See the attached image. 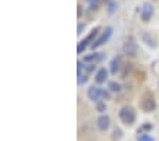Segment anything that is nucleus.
<instances>
[{"instance_id": "obj_1", "label": "nucleus", "mask_w": 159, "mask_h": 141, "mask_svg": "<svg viewBox=\"0 0 159 141\" xmlns=\"http://www.w3.org/2000/svg\"><path fill=\"white\" fill-rule=\"evenodd\" d=\"M87 97L93 103H98V101H107L111 100V91L108 88H102L98 86H91L87 90Z\"/></svg>"}, {"instance_id": "obj_2", "label": "nucleus", "mask_w": 159, "mask_h": 141, "mask_svg": "<svg viewBox=\"0 0 159 141\" xmlns=\"http://www.w3.org/2000/svg\"><path fill=\"white\" fill-rule=\"evenodd\" d=\"M139 107L143 113H152L156 108V101H155V96L152 91L146 90L145 93L141 96V101H139Z\"/></svg>"}, {"instance_id": "obj_3", "label": "nucleus", "mask_w": 159, "mask_h": 141, "mask_svg": "<svg viewBox=\"0 0 159 141\" xmlns=\"http://www.w3.org/2000/svg\"><path fill=\"white\" fill-rule=\"evenodd\" d=\"M99 36V27H94L93 30L89 31L88 34H87L85 37H84L81 41H78V46H77V53L81 54L84 50H85L87 47H91L93 46V43L95 41V39Z\"/></svg>"}, {"instance_id": "obj_4", "label": "nucleus", "mask_w": 159, "mask_h": 141, "mask_svg": "<svg viewBox=\"0 0 159 141\" xmlns=\"http://www.w3.org/2000/svg\"><path fill=\"white\" fill-rule=\"evenodd\" d=\"M118 115H119V120L122 121L125 125H132L136 120L135 110H134L132 107H129V106H124V107H121Z\"/></svg>"}, {"instance_id": "obj_5", "label": "nucleus", "mask_w": 159, "mask_h": 141, "mask_svg": "<svg viewBox=\"0 0 159 141\" xmlns=\"http://www.w3.org/2000/svg\"><path fill=\"white\" fill-rule=\"evenodd\" d=\"M112 31L114 29L111 26H107L105 29H104V31H101L99 33V36L95 39V41L93 43V46H91V49L93 50H97V49H99L101 46H104V44L107 43V41L111 39V36H112Z\"/></svg>"}, {"instance_id": "obj_6", "label": "nucleus", "mask_w": 159, "mask_h": 141, "mask_svg": "<svg viewBox=\"0 0 159 141\" xmlns=\"http://www.w3.org/2000/svg\"><path fill=\"white\" fill-rule=\"evenodd\" d=\"M122 51L125 56H128L131 59H135L139 56V51L141 50H139V46L134 40H126L122 46Z\"/></svg>"}, {"instance_id": "obj_7", "label": "nucleus", "mask_w": 159, "mask_h": 141, "mask_svg": "<svg viewBox=\"0 0 159 141\" xmlns=\"http://www.w3.org/2000/svg\"><path fill=\"white\" fill-rule=\"evenodd\" d=\"M122 67H124L122 56H115V57H112L111 63H109V71H111V74H112V76H116L118 73H121Z\"/></svg>"}, {"instance_id": "obj_8", "label": "nucleus", "mask_w": 159, "mask_h": 141, "mask_svg": "<svg viewBox=\"0 0 159 141\" xmlns=\"http://www.w3.org/2000/svg\"><path fill=\"white\" fill-rule=\"evenodd\" d=\"M153 13H155V9L151 3H143L142 9H141V20L143 23H148L151 19H152Z\"/></svg>"}, {"instance_id": "obj_9", "label": "nucleus", "mask_w": 159, "mask_h": 141, "mask_svg": "<svg viewBox=\"0 0 159 141\" xmlns=\"http://www.w3.org/2000/svg\"><path fill=\"white\" fill-rule=\"evenodd\" d=\"M95 124H97V128H98L99 131H107L109 128V125H111V118H109L107 114H101L98 118H97Z\"/></svg>"}, {"instance_id": "obj_10", "label": "nucleus", "mask_w": 159, "mask_h": 141, "mask_svg": "<svg viewBox=\"0 0 159 141\" xmlns=\"http://www.w3.org/2000/svg\"><path fill=\"white\" fill-rule=\"evenodd\" d=\"M104 57H105V54L104 53H97V51H94V53H91V54H85L84 59H83V61L85 64H95V63H98V61L102 60Z\"/></svg>"}, {"instance_id": "obj_11", "label": "nucleus", "mask_w": 159, "mask_h": 141, "mask_svg": "<svg viewBox=\"0 0 159 141\" xmlns=\"http://www.w3.org/2000/svg\"><path fill=\"white\" fill-rule=\"evenodd\" d=\"M107 78H108V70H107L105 67H101L97 70L95 73V77H94V80H95L97 84H102L107 81Z\"/></svg>"}, {"instance_id": "obj_12", "label": "nucleus", "mask_w": 159, "mask_h": 141, "mask_svg": "<svg viewBox=\"0 0 159 141\" xmlns=\"http://www.w3.org/2000/svg\"><path fill=\"white\" fill-rule=\"evenodd\" d=\"M141 37H142V40L145 41L148 46L152 47V49H156V47H158V44H156V40H153L152 37H149V39H148V33H146V31H143V33L141 34Z\"/></svg>"}, {"instance_id": "obj_13", "label": "nucleus", "mask_w": 159, "mask_h": 141, "mask_svg": "<svg viewBox=\"0 0 159 141\" xmlns=\"http://www.w3.org/2000/svg\"><path fill=\"white\" fill-rule=\"evenodd\" d=\"M108 90L111 91V93H121L122 86H121L119 83H116V81H109L108 83Z\"/></svg>"}, {"instance_id": "obj_14", "label": "nucleus", "mask_w": 159, "mask_h": 141, "mask_svg": "<svg viewBox=\"0 0 159 141\" xmlns=\"http://www.w3.org/2000/svg\"><path fill=\"white\" fill-rule=\"evenodd\" d=\"M95 110L98 111L99 114H104L107 111V103L105 101H98V103H95Z\"/></svg>"}, {"instance_id": "obj_15", "label": "nucleus", "mask_w": 159, "mask_h": 141, "mask_svg": "<svg viewBox=\"0 0 159 141\" xmlns=\"http://www.w3.org/2000/svg\"><path fill=\"white\" fill-rule=\"evenodd\" d=\"M116 9H118V4H116L115 2H114V0L111 2V3L107 4V12H108L109 14H114V13L116 12Z\"/></svg>"}, {"instance_id": "obj_16", "label": "nucleus", "mask_w": 159, "mask_h": 141, "mask_svg": "<svg viewBox=\"0 0 159 141\" xmlns=\"http://www.w3.org/2000/svg\"><path fill=\"white\" fill-rule=\"evenodd\" d=\"M136 140L138 141H153V138L148 133H141V134L136 135Z\"/></svg>"}, {"instance_id": "obj_17", "label": "nucleus", "mask_w": 159, "mask_h": 141, "mask_svg": "<svg viewBox=\"0 0 159 141\" xmlns=\"http://www.w3.org/2000/svg\"><path fill=\"white\" fill-rule=\"evenodd\" d=\"M77 77H78V78H77V81H78L80 86H81V84H85L87 81H88V74H87V73H80Z\"/></svg>"}, {"instance_id": "obj_18", "label": "nucleus", "mask_w": 159, "mask_h": 141, "mask_svg": "<svg viewBox=\"0 0 159 141\" xmlns=\"http://www.w3.org/2000/svg\"><path fill=\"white\" fill-rule=\"evenodd\" d=\"M151 130H152V124H151V123H145V124L138 130V134H141V133H146V131H151Z\"/></svg>"}, {"instance_id": "obj_19", "label": "nucleus", "mask_w": 159, "mask_h": 141, "mask_svg": "<svg viewBox=\"0 0 159 141\" xmlns=\"http://www.w3.org/2000/svg\"><path fill=\"white\" fill-rule=\"evenodd\" d=\"M97 70V67H95V64H85V67H84V71H85L87 74H91V73H94V71ZM97 73V71H95Z\"/></svg>"}, {"instance_id": "obj_20", "label": "nucleus", "mask_w": 159, "mask_h": 141, "mask_svg": "<svg viewBox=\"0 0 159 141\" xmlns=\"http://www.w3.org/2000/svg\"><path fill=\"white\" fill-rule=\"evenodd\" d=\"M87 2L89 3V6H91V9H93V10H97V7L99 6V3H101L102 0H87Z\"/></svg>"}, {"instance_id": "obj_21", "label": "nucleus", "mask_w": 159, "mask_h": 141, "mask_svg": "<svg viewBox=\"0 0 159 141\" xmlns=\"http://www.w3.org/2000/svg\"><path fill=\"white\" fill-rule=\"evenodd\" d=\"M121 137H122V133H121V130H119V128H115V130H114V138L119 140Z\"/></svg>"}, {"instance_id": "obj_22", "label": "nucleus", "mask_w": 159, "mask_h": 141, "mask_svg": "<svg viewBox=\"0 0 159 141\" xmlns=\"http://www.w3.org/2000/svg\"><path fill=\"white\" fill-rule=\"evenodd\" d=\"M84 29H85V24H84V23H78V29H77L78 31H77V34H81L84 31Z\"/></svg>"}, {"instance_id": "obj_23", "label": "nucleus", "mask_w": 159, "mask_h": 141, "mask_svg": "<svg viewBox=\"0 0 159 141\" xmlns=\"http://www.w3.org/2000/svg\"><path fill=\"white\" fill-rule=\"evenodd\" d=\"M77 9H78V10H77V16H78V19H80V17H81V14L84 13L83 6H81V4H78V6H77Z\"/></svg>"}, {"instance_id": "obj_24", "label": "nucleus", "mask_w": 159, "mask_h": 141, "mask_svg": "<svg viewBox=\"0 0 159 141\" xmlns=\"http://www.w3.org/2000/svg\"><path fill=\"white\" fill-rule=\"evenodd\" d=\"M102 2H107V3H111V2H112V0H102Z\"/></svg>"}]
</instances>
